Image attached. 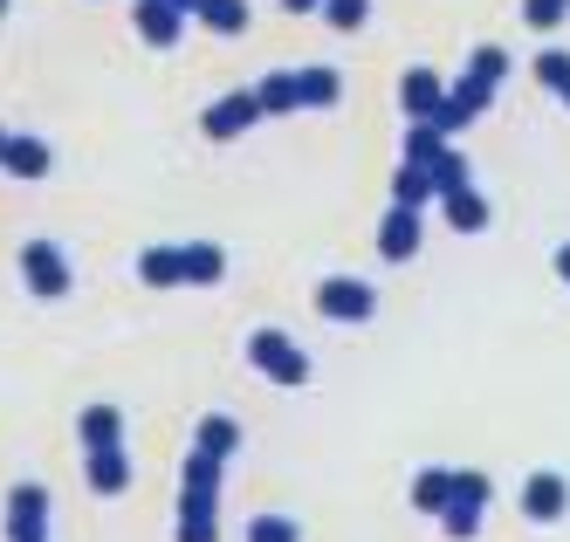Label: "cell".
I'll return each instance as SVG.
<instances>
[{
	"label": "cell",
	"mask_w": 570,
	"mask_h": 542,
	"mask_svg": "<svg viewBox=\"0 0 570 542\" xmlns=\"http://www.w3.org/2000/svg\"><path fill=\"white\" fill-rule=\"evenodd\" d=\"M446 502H454V467H426V474L413 481V509H420V515H440Z\"/></svg>",
	"instance_id": "cell-22"
},
{
	"label": "cell",
	"mask_w": 570,
	"mask_h": 542,
	"mask_svg": "<svg viewBox=\"0 0 570 542\" xmlns=\"http://www.w3.org/2000/svg\"><path fill=\"white\" fill-rule=\"evenodd\" d=\"M433 206L446 214V227H454V234H481V227H488V199L474 193V179H468V186H454V193H440Z\"/></svg>",
	"instance_id": "cell-13"
},
{
	"label": "cell",
	"mask_w": 570,
	"mask_h": 542,
	"mask_svg": "<svg viewBox=\"0 0 570 542\" xmlns=\"http://www.w3.org/2000/svg\"><path fill=\"white\" fill-rule=\"evenodd\" d=\"M173 8H179V14H186V21H193V8H199V0H173Z\"/></svg>",
	"instance_id": "cell-34"
},
{
	"label": "cell",
	"mask_w": 570,
	"mask_h": 542,
	"mask_svg": "<svg viewBox=\"0 0 570 542\" xmlns=\"http://www.w3.org/2000/svg\"><path fill=\"white\" fill-rule=\"evenodd\" d=\"M131 28H138V41H151V49H173L186 35V14L173 0H131Z\"/></svg>",
	"instance_id": "cell-9"
},
{
	"label": "cell",
	"mask_w": 570,
	"mask_h": 542,
	"mask_svg": "<svg viewBox=\"0 0 570 542\" xmlns=\"http://www.w3.org/2000/svg\"><path fill=\"white\" fill-rule=\"evenodd\" d=\"M488 494H495V481H488L481 467H454V509H488Z\"/></svg>",
	"instance_id": "cell-24"
},
{
	"label": "cell",
	"mask_w": 570,
	"mask_h": 542,
	"mask_svg": "<svg viewBox=\"0 0 570 542\" xmlns=\"http://www.w3.org/2000/svg\"><path fill=\"white\" fill-rule=\"evenodd\" d=\"M557 275H563V282H570V240H563V247H557Z\"/></svg>",
	"instance_id": "cell-33"
},
{
	"label": "cell",
	"mask_w": 570,
	"mask_h": 542,
	"mask_svg": "<svg viewBox=\"0 0 570 542\" xmlns=\"http://www.w3.org/2000/svg\"><path fill=\"white\" fill-rule=\"evenodd\" d=\"M392 199H399V206H420V214H426V206L440 199V186H433V173H426V165H413V158H405L399 173H392Z\"/></svg>",
	"instance_id": "cell-21"
},
{
	"label": "cell",
	"mask_w": 570,
	"mask_h": 542,
	"mask_svg": "<svg viewBox=\"0 0 570 542\" xmlns=\"http://www.w3.org/2000/svg\"><path fill=\"white\" fill-rule=\"evenodd\" d=\"M90 487L97 494H131V446H90Z\"/></svg>",
	"instance_id": "cell-12"
},
{
	"label": "cell",
	"mask_w": 570,
	"mask_h": 542,
	"mask_svg": "<svg viewBox=\"0 0 570 542\" xmlns=\"http://www.w3.org/2000/svg\"><path fill=\"white\" fill-rule=\"evenodd\" d=\"M522 21L550 35V28H563V21H570V0H522Z\"/></svg>",
	"instance_id": "cell-30"
},
{
	"label": "cell",
	"mask_w": 570,
	"mask_h": 542,
	"mask_svg": "<svg viewBox=\"0 0 570 542\" xmlns=\"http://www.w3.org/2000/svg\"><path fill=\"white\" fill-rule=\"evenodd\" d=\"M522 515L529 522H563L570 515V481L563 474H529V487H522Z\"/></svg>",
	"instance_id": "cell-10"
},
{
	"label": "cell",
	"mask_w": 570,
	"mask_h": 542,
	"mask_svg": "<svg viewBox=\"0 0 570 542\" xmlns=\"http://www.w3.org/2000/svg\"><path fill=\"white\" fill-rule=\"evenodd\" d=\"M296 97H303V110H331L344 97V76L323 69V62H309V69H296Z\"/></svg>",
	"instance_id": "cell-20"
},
{
	"label": "cell",
	"mask_w": 570,
	"mask_h": 542,
	"mask_svg": "<svg viewBox=\"0 0 570 542\" xmlns=\"http://www.w3.org/2000/svg\"><path fill=\"white\" fill-rule=\"evenodd\" d=\"M8 542H49V487L21 481L8 494Z\"/></svg>",
	"instance_id": "cell-7"
},
{
	"label": "cell",
	"mask_w": 570,
	"mask_h": 542,
	"mask_svg": "<svg viewBox=\"0 0 570 542\" xmlns=\"http://www.w3.org/2000/svg\"><path fill=\"white\" fill-rule=\"evenodd\" d=\"M537 82H543L550 97L570 104V49H543V56H537Z\"/></svg>",
	"instance_id": "cell-27"
},
{
	"label": "cell",
	"mask_w": 570,
	"mask_h": 542,
	"mask_svg": "<svg viewBox=\"0 0 570 542\" xmlns=\"http://www.w3.org/2000/svg\"><path fill=\"white\" fill-rule=\"evenodd\" d=\"M240 542H303V522L296 515H255L240 529Z\"/></svg>",
	"instance_id": "cell-25"
},
{
	"label": "cell",
	"mask_w": 570,
	"mask_h": 542,
	"mask_svg": "<svg viewBox=\"0 0 570 542\" xmlns=\"http://www.w3.org/2000/svg\"><path fill=\"white\" fill-rule=\"evenodd\" d=\"M446 145H454V138H440L433 124H405V158H413V165H426V173H433V158H440Z\"/></svg>",
	"instance_id": "cell-26"
},
{
	"label": "cell",
	"mask_w": 570,
	"mask_h": 542,
	"mask_svg": "<svg viewBox=\"0 0 570 542\" xmlns=\"http://www.w3.org/2000/svg\"><path fill=\"white\" fill-rule=\"evenodd\" d=\"M379 309V288L372 282H357V275H323L316 282V316H331V323H364Z\"/></svg>",
	"instance_id": "cell-5"
},
{
	"label": "cell",
	"mask_w": 570,
	"mask_h": 542,
	"mask_svg": "<svg viewBox=\"0 0 570 542\" xmlns=\"http://www.w3.org/2000/svg\"><path fill=\"white\" fill-rule=\"evenodd\" d=\"M138 282L145 288H186V247H145V255H138Z\"/></svg>",
	"instance_id": "cell-15"
},
{
	"label": "cell",
	"mask_w": 570,
	"mask_h": 542,
	"mask_svg": "<svg viewBox=\"0 0 570 542\" xmlns=\"http://www.w3.org/2000/svg\"><path fill=\"white\" fill-rule=\"evenodd\" d=\"M468 179H474V173H468V158L446 145V151L433 158V186H440V193H454V186H468Z\"/></svg>",
	"instance_id": "cell-29"
},
{
	"label": "cell",
	"mask_w": 570,
	"mask_h": 542,
	"mask_svg": "<svg viewBox=\"0 0 570 542\" xmlns=\"http://www.w3.org/2000/svg\"><path fill=\"white\" fill-rule=\"evenodd\" d=\"M495 90H502V82H488V76H474V69L461 62V76L446 82V97H440V110H433L426 124H433L440 138H461L468 124H474V117H481L488 104H495Z\"/></svg>",
	"instance_id": "cell-3"
},
{
	"label": "cell",
	"mask_w": 570,
	"mask_h": 542,
	"mask_svg": "<svg viewBox=\"0 0 570 542\" xmlns=\"http://www.w3.org/2000/svg\"><path fill=\"white\" fill-rule=\"evenodd\" d=\"M193 21L214 28V35H240V28H248V0H199Z\"/></svg>",
	"instance_id": "cell-23"
},
{
	"label": "cell",
	"mask_w": 570,
	"mask_h": 542,
	"mask_svg": "<svg viewBox=\"0 0 570 542\" xmlns=\"http://www.w3.org/2000/svg\"><path fill=\"white\" fill-rule=\"evenodd\" d=\"M193 446L214 453V461L227 467L234 453H240V420H227V412H207V420H199V433H193Z\"/></svg>",
	"instance_id": "cell-18"
},
{
	"label": "cell",
	"mask_w": 570,
	"mask_h": 542,
	"mask_svg": "<svg viewBox=\"0 0 570 542\" xmlns=\"http://www.w3.org/2000/svg\"><path fill=\"white\" fill-rule=\"evenodd\" d=\"M248 364L262 371L268 385H282V392H303V385H309V357H303V344L289 337V329H275V323L248 329Z\"/></svg>",
	"instance_id": "cell-2"
},
{
	"label": "cell",
	"mask_w": 570,
	"mask_h": 542,
	"mask_svg": "<svg viewBox=\"0 0 570 542\" xmlns=\"http://www.w3.org/2000/svg\"><path fill=\"white\" fill-rule=\"evenodd\" d=\"M179 542H220V461L199 446L179 467Z\"/></svg>",
	"instance_id": "cell-1"
},
{
	"label": "cell",
	"mask_w": 570,
	"mask_h": 542,
	"mask_svg": "<svg viewBox=\"0 0 570 542\" xmlns=\"http://www.w3.org/2000/svg\"><path fill=\"white\" fill-rule=\"evenodd\" d=\"M323 21H331V28H364V21H372V0H323Z\"/></svg>",
	"instance_id": "cell-28"
},
{
	"label": "cell",
	"mask_w": 570,
	"mask_h": 542,
	"mask_svg": "<svg viewBox=\"0 0 570 542\" xmlns=\"http://www.w3.org/2000/svg\"><path fill=\"white\" fill-rule=\"evenodd\" d=\"M468 69H474V76H488V82H509V49H495V41H481V49L468 56Z\"/></svg>",
	"instance_id": "cell-31"
},
{
	"label": "cell",
	"mask_w": 570,
	"mask_h": 542,
	"mask_svg": "<svg viewBox=\"0 0 570 542\" xmlns=\"http://www.w3.org/2000/svg\"><path fill=\"white\" fill-rule=\"evenodd\" d=\"M289 14H323V0H282Z\"/></svg>",
	"instance_id": "cell-32"
},
{
	"label": "cell",
	"mask_w": 570,
	"mask_h": 542,
	"mask_svg": "<svg viewBox=\"0 0 570 542\" xmlns=\"http://www.w3.org/2000/svg\"><path fill=\"white\" fill-rule=\"evenodd\" d=\"M440 97H446V82H440L433 69H405V82H399V110H405V124H426V117L440 110Z\"/></svg>",
	"instance_id": "cell-11"
},
{
	"label": "cell",
	"mask_w": 570,
	"mask_h": 542,
	"mask_svg": "<svg viewBox=\"0 0 570 542\" xmlns=\"http://www.w3.org/2000/svg\"><path fill=\"white\" fill-rule=\"evenodd\" d=\"M76 440H83V453H90V446H125V412H117V405H83Z\"/></svg>",
	"instance_id": "cell-16"
},
{
	"label": "cell",
	"mask_w": 570,
	"mask_h": 542,
	"mask_svg": "<svg viewBox=\"0 0 570 542\" xmlns=\"http://www.w3.org/2000/svg\"><path fill=\"white\" fill-rule=\"evenodd\" d=\"M420 240H426L420 206H399V199H392V214L379 220V255H385V262H413V255H420Z\"/></svg>",
	"instance_id": "cell-8"
},
{
	"label": "cell",
	"mask_w": 570,
	"mask_h": 542,
	"mask_svg": "<svg viewBox=\"0 0 570 542\" xmlns=\"http://www.w3.org/2000/svg\"><path fill=\"white\" fill-rule=\"evenodd\" d=\"M0 145H8V131H0Z\"/></svg>",
	"instance_id": "cell-36"
},
{
	"label": "cell",
	"mask_w": 570,
	"mask_h": 542,
	"mask_svg": "<svg viewBox=\"0 0 570 542\" xmlns=\"http://www.w3.org/2000/svg\"><path fill=\"white\" fill-rule=\"evenodd\" d=\"M262 124V104H255V90H227V97H214L207 104V117H199V131H207L214 145H227V138H240V131H255Z\"/></svg>",
	"instance_id": "cell-6"
},
{
	"label": "cell",
	"mask_w": 570,
	"mask_h": 542,
	"mask_svg": "<svg viewBox=\"0 0 570 542\" xmlns=\"http://www.w3.org/2000/svg\"><path fill=\"white\" fill-rule=\"evenodd\" d=\"M255 104H262V117H296V110H303V97H296V69L262 76V82H255Z\"/></svg>",
	"instance_id": "cell-19"
},
{
	"label": "cell",
	"mask_w": 570,
	"mask_h": 542,
	"mask_svg": "<svg viewBox=\"0 0 570 542\" xmlns=\"http://www.w3.org/2000/svg\"><path fill=\"white\" fill-rule=\"evenodd\" d=\"M227 282V247L220 240H186V288H214Z\"/></svg>",
	"instance_id": "cell-17"
},
{
	"label": "cell",
	"mask_w": 570,
	"mask_h": 542,
	"mask_svg": "<svg viewBox=\"0 0 570 542\" xmlns=\"http://www.w3.org/2000/svg\"><path fill=\"white\" fill-rule=\"evenodd\" d=\"M21 282H28V296L62 303L69 282H76V268H69V255H62L56 240H28V247H21Z\"/></svg>",
	"instance_id": "cell-4"
},
{
	"label": "cell",
	"mask_w": 570,
	"mask_h": 542,
	"mask_svg": "<svg viewBox=\"0 0 570 542\" xmlns=\"http://www.w3.org/2000/svg\"><path fill=\"white\" fill-rule=\"evenodd\" d=\"M0 14H8V0H0Z\"/></svg>",
	"instance_id": "cell-35"
},
{
	"label": "cell",
	"mask_w": 570,
	"mask_h": 542,
	"mask_svg": "<svg viewBox=\"0 0 570 542\" xmlns=\"http://www.w3.org/2000/svg\"><path fill=\"white\" fill-rule=\"evenodd\" d=\"M0 173H14V179H49V145L28 138V131H14L8 145H0Z\"/></svg>",
	"instance_id": "cell-14"
}]
</instances>
